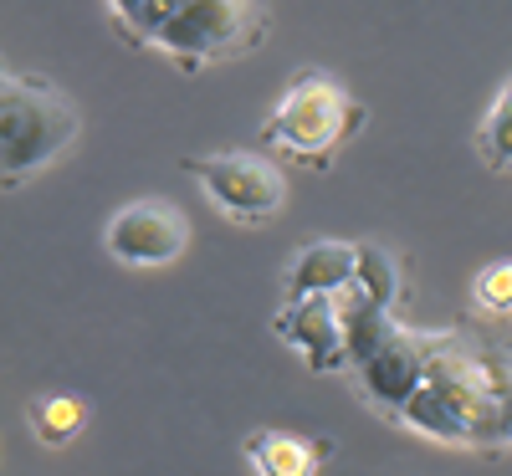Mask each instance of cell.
I'll use <instances>...</instances> for the list:
<instances>
[{"label": "cell", "instance_id": "11", "mask_svg": "<svg viewBox=\"0 0 512 476\" xmlns=\"http://www.w3.org/2000/svg\"><path fill=\"white\" fill-rule=\"evenodd\" d=\"M26 425L41 446H72L88 425V405L77 395H36L26 405Z\"/></svg>", "mask_w": 512, "mask_h": 476}, {"label": "cell", "instance_id": "15", "mask_svg": "<svg viewBox=\"0 0 512 476\" xmlns=\"http://www.w3.org/2000/svg\"><path fill=\"white\" fill-rule=\"evenodd\" d=\"M164 0H108V26L118 31L123 47H154Z\"/></svg>", "mask_w": 512, "mask_h": 476}, {"label": "cell", "instance_id": "14", "mask_svg": "<svg viewBox=\"0 0 512 476\" xmlns=\"http://www.w3.org/2000/svg\"><path fill=\"white\" fill-rule=\"evenodd\" d=\"M512 446V349L492 343V436L487 451H507Z\"/></svg>", "mask_w": 512, "mask_h": 476}, {"label": "cell", "instance_id": "12", "mask_svg": "<svg viewBox=\"0 0 512 476\" xmlns=\"http://www.w3.org/2000/svg\"><path fill=\"white\" fill-rule=\"evenodd\" d=\"M472 149L487 169H497V175H512V77L497 88L492 108L482 113L477 134H472Z\"/></svg>", "mask_w": 512, "mask_h": 476}, {"label": "cell", "instance_id": "3", "mask_svg": "<svg viewBox=\"0 0 512 476\" xmlns=\"http://www.w3.org/2000/svg\"><path fill=\"white\" fill-rule=\"evenodd\" d=\"M82 134L77 103L47 77H0V185L21 190L47 164H57Z\"/></svg>", "mask_w": 512, "mask_h": 476}, {"label": "cell", "instance_id": "16", "mask_svg": "<svg viewBox=\"0 0 512 476\" xmlns=\"http://www.w3.org/2000/svg\"><path fill=\"white\" fill-rule=\"evenodd\" d=\"M472 302L487 318H507L512 313V262H492L472 277Z\"/></svg>", "mask_w": 512, "mask_h": 476}, {"label": "cell", "instance_id": "7", "mask_svg": "<svg viewBox=\"0 0 512 476\" xmlns=\"http://www.w3.org/2000/svg\"><path fill=\"white\" fill-rule=\"evenodd\" d=\"M103 246L123 267H169L190 251V221H185L180 205H169L159 195L128 200L108 215Z\"/></svg>", "mask_w": 512, "mask_h": 476}, {"label": "cell", "instance_id": "6", "mask_svg": "<svg viewBox=\"0 0 512 476\" xmlns=\"http://www.w3.org/2000/svg\"><path fill=\"white\" fill-rule=\"evenodd\" d=\"M436 333L441 328H410V323H390L374 343H364V349L349 359V384H354V395L384 415V420H400V410L410 405V395L420 389L425 379V364H431V349H436Z\"/></svg>", "mask_w": 512, "mask_h": 476}, {"label": "cell", "instance_id": "5", "mask_svg": "<svg viewBox=\"0 0 512 476\" xmlns=\"http://www.w3.org/2000/svg\"><path fill=\"white\" fill-rule=\"evenodd\" d=\"M185 175L205 190L231 226H272L287 205V175L272 154L256 149H221V154H190Z\"/></svg>", "mask_w": 512, "mask_h": 476}, {"label": "cell", "instance_id": "1", "mask_svg": "<svg viewBox=\"0 0 512 476\" xmlns=\"http://www.w3.org/2000/svg\"><path fill=\"white\" fill-rule=\"evenodd\" d=\"M410 436L461 446V451H487L492 436V343L466 333V328H441L425 379L410 395V405L395 420Z\"/></svg>", "mask_w": 512, "mask_h": 476}, {"label": "cell", "instance_id": "2", "mask_svg": "<svg viewBox=\"0 0 512 476\" xmlns=\"http://www.w3.org/2000/svg\"><path fill=\"white\" fill-rule=\"evenodd\" d=\"M364 103L323 67H297L262 123V149L328 169V159L364 128Z\"/></svg>", "mask_w": 512, "mask_h": 476}, {"label": "cell", "instance_id": "4", "mask_svg": "<svg viewBox=\"0 0 512 476\" xmlns=\"http://www.w3.org/2000/svg\"><path fill=\"white\" fill-rule=\"evenodd\" d=\"M272 36V0H164L154 47L180 72L236 62Z\"/></svg>", "mask_w": 512, "mask_h": 476}, {"label": "cell", "instance_id": "8", "mask_svg": "<svg viewBox=\"0 0 512 476\" xmlns=\"http://www.w3.org/2000/svg\"><path fill=\"white\" fill-rule=\"evenodd\" d=\"M272 333L287 343V349L303 354V364L313 374H333L349 369V318H344V297L338 292H318V297H287Z\"/></svg>", "mask_w": 512, "mask_h": 476}, {"label": "cell", "instance_id": "9", "mask_svg": "<svg viewBox=\"0 0 512 476\" xmlns=\"http://www.w3.org/2000/svg\"><path fill=\"white\" fill-rule=\"evenodd\" d=\"M359 277V241H308L287 262L282 287L287 297H318V292H344Z\"/></svg>", "mask_w": 512, "mask_h": 476}, {"label": "cell", "instance_id": "10", "mask_svg": "<svg viewBox=\"0 0 512 476\" xmlns=\"http://www.w3.org/2000/svg\"><path fill=\"white\" fill-rule=\"evenodd\" d=\"M241 451L256 476H318L333 456V441L297 436V430H251Z\"/></svg>", "mask_w": 512, "mask_h": 476}, {"label": "cell", "instance_id": "13", "mask_svg": "<svg viewBox=\"0 0 512 476\" xmlns=\"http://www.w3.org/2000/svg\"><path fill=\"white\" fill-rule=\"evenodd\" d=\"M354 287L379 302V308H400V262L390 246H374V241H359V277Z\"/></svg>", "mask_w": 512, "mask_h": 476}]
</instances>
